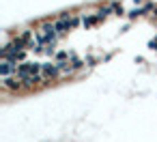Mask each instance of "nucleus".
<instances>
[{
	"mask_svg": "<svg viewBox=\"0 0 157 142\" xmlns=\"http://www.w3.org/2000/svg\"><path fill=\"white\" fill-rule=\"evenodd\" d=\"M80 22H82V20H80L78 15H69V13H65V15H60V17L54 22V30H56L58 37H63V35H67L69 30H73Z\"/></svg>",
	"mask_w": 157,
	"mask_h": 142,
	"instance_id": "obj_1",
	"label": "nucleus"
},
{
	"mask_svg": "<svg viewBox=\"0 0 157 142\" xmlns=\"http://www.w3.org/2000/svg\"><path fill=\"white\" fill-rule=\"evenodd\" d=\"M41 78H43V84L50 82V80H58V63L41 65Z\"/></svg>",
	"mask_w": 157,
	"mask_h": 142,
	"instance_id": "obj_2",
	"label": "nucleus"
},
{
	"mask_svg": "<svg viewBox=\"0 0 157 142\" xmlns=\"http://www.w3.org/2000/svg\"><path fill=\"white\" fill-rule=\"evenodd\" d=\"M17 67H20V63H15L11 58H2V63H0V73H2V78L15 75L17 73Z\"/></svg>",
	"mask_w": 157,
	"mask_h": 142,
	"instance_id": "obj_3",
	"label": "nucleus"
},
{
	"mask_svg": "<svg viewBox=\"0 0 157 142\" xmlns=\"http://www.w3.org/2000/svg\"><path fill=\"white\" fill-rule=\"evenodd\" d=\"M2 88L5 90H22L24 88V82L17 75H9V78H2Z\"/></svg>",
	"mask_w": 157,
	"mask_h": 142,
	"instance_id": "obj_4",
	"label": "nucleus"
},
{
	"mask_svg": "<svg viewBox=\"0 0 157 142\" xmlns=\"http://www.w3.org/2000/svg\"><path fill=\"white\" fill-rule=\"evenodd\" d=\"M101 20H105V13L99 9L97 13H90V15H84L82 17V26L84 28H90V26H95V24H99Z\"/></svg>",
	"mask_w": 157,
	"mask_h": 142,
	"instance_id": "obj_5",
	"label": "nucleus"
},
{
	"mask_svg": "<svg viewBox=\"0 0 157 142\" xmlns=\"http://www.w3.org/2000/svg\"><path fill=\"white\" fill-rule=\"evenodd\" d=\"M101 11L105 13V17H108V15H121V13H123V7H121L118 2H112V5H108V7H103Z\"/></svg>",
	"mask_w": 157,
	"mask_h": 142,
	"instance_id": "obj_6",
	"label": "nucleus"
},
{
	"mask_svg": "<svg viewBox=\"0 0 157 142\" xmlns=\"http://www.w3.org/2000/svg\"><path fill=\"white\" fill-rule=\"evenodd\" d=\"M142 11H144V15H148V17H157V5H146Z\"/></svg>",
	"mask_w": 157,
	"mask_h": 142,
	"instance_id": "obj_7",
	"label": "nucleus"
},
{
	"mask_svg": "<svg viewBox=\"0 0 157 142\" xmlns=\"http://www.w3.org/2000/svg\"><path fill=\"white\" fill-rule=\"evenodd\" d=\"M151 45H153V48H155V50H157V37H155V39H153V41H151Z\"/></svg>",
	"mask_w": 157,
	"mask_h": 142,
	"instance_id": "obj_8",
	"label": "nucleus"
}]
</instances>
